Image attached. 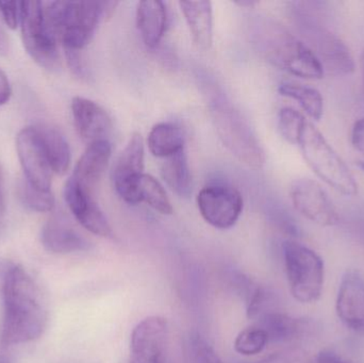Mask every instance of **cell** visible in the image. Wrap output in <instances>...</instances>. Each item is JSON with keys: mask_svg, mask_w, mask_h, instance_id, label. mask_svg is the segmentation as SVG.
I'll use <instances>...</instances> for the list:
<instances>
[{"mask_svg": "<svg viewBox=\"0 0 364 363\" xmlns=\"http://www.w3.org/2000/svg\"><path fill=\"white\" fill-rule=\"evenodd\" d=\"M0 14L9 28L16 29L21 23V2L0 1Z\"/></svg>", "mask_w": 364, "mask_h": 363, "instance_id": "31", "label": "cell"}, {"mask_svg": "<svg viewBox=\"0 0 364 363\" xmlns=\"http://www.w3.org/2000/svg\"><path fill=\"white\" fill-rule=\"evenodd\" d=\"M111 155L112 146L109 140L87 145V149L75 166L72 178L81 187L93 193L102 175L106 172Z\"/></svg>", "mask_w": 364, "mask_h": 363, "instance_id": "18", "label": "cell"}, {"mask_svg": "<svg viewBox=\"0 0 364 363\" xmlns=\"http://www.w3.org/2000/svg\"><path fill=\"white\" fill-rule=\"evenodd\" d=\"M19 197L28 209L36 212H49L55 207L53 192L36 189L26 180L19 187Z\"/></svg>", "mask_w": 364, "mask_h": 363, "instance_id": "29", "label": "cell"}, {"mask_svg": "<svg viewBox=\"0 0 364 363\" xmlns=\"http://www.w3.org/2000/svg\"><path fill=\"white\" fill-rule=\"evenodd\" d=\"M250 40L267 62L289 74L304 79H322L325 70L306 43L269 17L250 21Z\"/></svg>", "mask_w": 364, "mask_h": 363, "instance_id": "2", "label": "cell"}, {"mask_svg": "<svg viewBox=\"0 0 364 363\" xmlns=\"http://www.w3.org/2000/svg\"><path fill=\"white\" fill-rule=\"evenodd\" d=\"M16 151L25 180L36 189L51 191L53 172L36 127H26L16 136Z\"/></svg>", "mask_w": 364, "mask_h": 363, "instance_id": "11", "label": "cell"}, {"mask_svg": "<svg viewBox=\"0 0 364 363\" xmlns=\"http://www.w3.org/2000/svg\"><path fill=\"white\" fill-rule=\"evenodd\" d=\"M336 308L346 327L364 332V281L357 271H348L342 277Z\"/></svg>", "mask_w": 364, "mask_h": 363, "instance_id": "15", "label": "cell"}, {"mask_svg": "<svg viewBox=\"0 0 364 363\" xmlns=\"http://www.w3.org/2000/svg\"><path fill=\"white\" fill-rule=\"evenodd\" d=\"M4 212H6V202H4V170L0 163V224L4 220Z\"/></svg>", "mask_w": 364, "mask_h": 363, "instance_id": "35", "label": "cell"}, {"mask_svg": "<svg viewBox=\"0 0 364 363\" xmlns=\"http://www.w3.org/2000/svg\"><path fill=\"white\" fill-rule=\"evenodd\" d=\"M72 114L79 136L87 145L108 140L112 131V119L97 102L77 96L72 100Z\"/></svg>", "mask_w": 364, "mask_h": 363, "instance_id": "14", "label": "cell"}, {"mask_svg": "<svg viewBox=\"0 0 364 363\" xmlns=\"http://www.w3.org/2000/svg\"><path fill=\"white\" fill-rule=\"evenodd\" d=\"M125 202L132 205L145 202L161 215L173 213L172 202L164 185L155 177L145 173L134 180Z\"/></svg>", "mask_w": 364, "mask_h": 363, "instance_id": "21", "label": "cell"}, {"mask_svg": "<svg viewBox=\"0 0 364 363\" xmlns=\"http://www.w3.org/2000/svg\"><path fill=\"white\" fill-rule=\"evenodd\" d=\"M11 268H12V266H10L9 262L0 261V275H1L2 278H4Z\"/></svg>", "mask_w": 364, "mask_h": 363, "instance_id": "37", "label": "cell"}, {"mask_svg": "<svg viewBox=\"0 0 364 363\" xmlns=\"http://www.w3.org/2000/svg\"><path fill=\"white\" fill-rule=\"evenodd\" d=\"M11 95H12V89H11L10 81L4 70H0V107L9 102Z\"/></svg>", "mask_w": 364, "mask_h": 363, "instance_id": "33", "label": "cell"}, {"mask_svg": "<svg viewBox=\"0 0 364 363\" xmlns=\"http://www.w3.org/2000/svg\"><path fill=\"white\" fill-rule=\"evenodd\" d=\"M358 166L361 168V170L364 172V161H359L358 162Z\"/></svg>", "mask_w": 364, "mask_h": 363, "instance_id": "40", "label": "cell"}, {"mask_svg": "<svg viewBox=\"0 0 364 363\" xmlns=\"http://www.w3.org/2000/svg\"><path fill=\"white\" fill-rule=\"evenodd\" d=\"M34 127L40 136L53 172L57 175L65 174L72 160L70 144L65 136L57 128L49 125H36Z\"/></svg>", "mask_w": 364, "mask_h": 363, "instance_id": "22", "label": "cell"}, {"mask_svg": "<svg viewBox=\"0 0 364 363\" xmlns=\"http://www.w3.org/2000/svg\"><path fill=\"white\" fill-rule=\"evenodd\" d=\"M41 242L49 253L70 254L89 251L91 243L77 232L64 215H53L43 226Z\"/></svg>", "mask_w": 364, "mask_h": 363, "instance_id": "17", "label": "cell"}, {"mask_svg": "<svg viewBox=\"0 0 364 363\" xmlns=\"http://www.w3.org/2000/svg\"><path fill=\"white\" fill-rule=\"evenodd\" d=\"M297 21L301 32L309 40V48L314 51L324 70L333 75H348L355 72L354 58L346 43L325 28L308 12L297 11Z\"/></svg>", "mask_w": 364, "mask_h": 363, "instance_id": "8", "label": "cell"}, {"mask_svg": "<svg viewBox=\"0 0 364 363\" xmlns=\"http://www.w3.org/2000/svg\"><path fill=\"white\" fill-rule=\"evenodd\" d=\"M269 345L267 332L254 325L242 330L235 340V350L243 356H255L260 354Z\"/></svg>", "mask_w": 364, "mask_h": 363, "instance_id": "27", "label": "cell"}, {"mask_svg": "<svg viewBox=\"0 0 364 363\" xmlns=\"http://www.w3.org/2000/svg\"><path fill=\"white\" fill-rule=\"evenodd\" d=\"M360 63H361V72H363V91H364V50L363 51V53H361Z\"/></svg>", "mask_w": 364, "mask_h": 363, "instance_id": "39", "label": "cell"}, {"mask_svg": "<svg viewBox=\"0 0 364 363\" xmlns=\"http://www.w3.org/2000/svg\"><path fill=\"white\" fill-rule=\"evenodd\" d=\"M0 363H4V362H2V360H0Z\"/></svg>", "mask_w": 364, "mask_h": 363, "instance_id": "41", "label": "cell"}, {"mask_svg": "<svg viewBox=\"0 0 364 363\" xmlns=\"http://www.w3.org/2000/svg\"><path fill=\"white\" fill-rule=\"evenodd\" d=\"M64 198L77 221L87 232L102 238L113 236L110 223L94 200L93 193L81 187L72 177L64 188Z\"/></svg>", "mask_w": 364, "mask_h": 363, "instance_id": "13", "label": "cell"}, {"mask_svg": "<svg viewBox=\"0 0 364 363\" xmlns=\"http://www.w3.org/2000/svg\"><path fill=\"white\" fill-rule=\"evenodd\" d=\"M352 144L357 151L364 155V117L357 119L353 126Z\"/></svg>", "mask_w": 364, "mask_h": 363, "instance_id": "32", "label": "cell"}, {"mask_svg": "<svg viewBox=\"0 0 364 363\" xmlns=\"http://www.w3.org/2000/svg\"><path fill=\"white\" fill-rule=\"evenodd\" d=\"M21 36L30 57L46 70L59 64L58 36L45 15L44 2H21Z\"/></svg>", "mask_w": 364, "mask_h": 363, "instance_id": "7", "label": "cell"}, {"mask_svg": "<svg viewBox=\"0 0 364 363\" xmlns=\"http://www.w3.org/2000/svg\"><path fill=\"white\" fill-rule=\"evenodd\" d=\"M278 92L280 95L296 102L310 119L316 121L322 119L324 99L318 90L299 83L282 82L278 87Z\"/></svg>", "mask_w": 364, "mask_h": 363, "instance_id": "26", "label": "cell"}, {"mask_svg": "<svg viewBox=\"0 0 364 363\" xmlns=\"http://www.w3.org/2000/svg\"><path fill=\"white\" fill-rule=\"evenodd\" d=\"M307 121L303 114L292 108H282L278 113L280 134L291 144L297 145Z\"/></svg>", "mask_w": 364, "mask_h": 363, "instance_id": "28", "label": "cell"}, {"mask_svg": "<svg viewBox=\"0 0 364 363\" xmlns=\"http://www.w3.org/2000/svg\"><path fill=\"white\" fill-rule=\"evenodd\" d=\"M290 195L294 208L312 223L324 227L339 223V213L333 200L318 181L296 179L291 185Z\"/></svg>", "mask_w": 364, "mask_h": 363, "instance_id": "10", "label": "cell"}, {"mask_svg": "<svg viewBox=\"0 0 364 363\" xmlns=\"http://www.w3.org/2000/svg\"><path fill=\"white\" fill-rule=\"evenodd\" d=\"M2 298L1 345L12 347L40 338L46 328L48 313L38 286L21 266H12L6 273Z\"/></svg>", "mask_w": 364, "mask_h": 363, "instance_id": "1", "label": "cell"}, {"mask_svg": "<svg viewBox=\"0 0 364 363\" xmlns=\"http://www.w3.org/2000/svg\"><path fill=\"white\" fill-rule=\"evenodd\" d=\"M119 2H44L45 14L61 38L64 49L80 51L91 42L102 19L111 16Z\"/></svg>", "mask_w": 364, "mask_h": 363, "instance_id": "3", "label": "cell"}, {"mask_svg": "<svg viewBox=\"0 0 364 363\" xmlns=\"http://www.w3.org/2000/svg\"><path fill=\"white\" fill-rule=\"evenodd\" d=\"M136 26L144 44L151 49L158 47L168 27V10L164 2L158 0L139 2Z\"/></svg>", "mask_w": 364, "mask_h": 363, "instance_id": "19", "label": "cell"}, {"mask_svg": "<svg viewBox=\"0 0 364 363\" xmlns=\"http://www.w3.org/2000/svg\"><path fill=\"white\" fill-rule=\"evenodd\" d=\"M210 114L216 134L224 146L239 161L261 168L265 153L247 119L226 97L215 95L210 102Z\"/></svg>", "mask_w": 364, "mask_h": 363, "instance_id": "4", "label": "cell"}, {"mask_svg": "<svg viewBox=\"0 0 364 363\" xmlns=\"http://www.w3.org/2000/svg\"><path fill=\"white\" fill-rule=\"evenodd\" d=\"M190 345L194 363H224L213 347L200 335H193Z\"/></svg>", "mask_w": 364, "mask_h": 363, "instance_id": "30", "label": "cell"}, {"mask_svg": "<svg viewBox=\"0 0 364 363\" xmlns=\"http://www.w3.org/2000/svg\"><path fill=\"white\" fill-rule=\"evenodd\" d=\"M161 176L168 188L181 197H188L192 193V175L184 151L164 160Z\"/></svg>", "mask_w": 364, "mask_h": 363, "instance_id": "25", "label": "cell"}, {"mask_svg": "<svg viewBox=\"0 0 364 363\" xmlns=\"http://www.w3.org/2000/svg\"><path fill=\"white\" fill-rule=\"evenodd\" d=\"M147 145L151 155L166 159L184 151L183 131L176 124H157L149 132Z\"/></svg>", "mask_w": 364, "mask_h": 363, "instance_id": "23", "label": "cell"}, {"mask_svg": "<svg viewBox=\"0 0 364 363\" xmlns=\"http://www.w3.org/2000/svg\"><path fill=\"white\" fill-rule=\"evenodd\" d=\"M10 51V43H9L8 36H6V32L2 29L0 26V55H6Z\"/></svg>", "mask_w": 364, "mask_h": 363, "instance_id": "36", "label": "cell"}, {"mask_svg": "<svg viewBox=\"0 0 364 363\" xmlns=\"http://www.w3.org/2000/svg\"><path fill=\"white\" fill-rule=\"evenodd\" d=\"M235 4L240 6H250V8H252L257 2L252 1V0H242V1H235Z\"/></svg>", "mask_w": 364, "mask_h": 363, "instance_id": "38", "label": "cell"}, {"mask_svg": "<svg viewBox=\"0 0 364 363\" xmlns=\"http://www.w3.org/2000/svg\"><path fill=\"white\" fill-rule=\"evenodd\" d=\"M297 145L304 159L321 180L343 195L358 194V183L344 160L309 121Z\"/></svg>", "mask_w": 364, "mask_h": 363, "instance_id": "5", "label": "cell"}, {"mask_svg": "<svg viewBox=\"0 0 364 363\" xmlns=\"http://www.w3.org/2000/svg\"><path fill=\"white\" fill-rule=\"evenodd\" d=\"M316 363H353L335 352L325 350L316 356Z\"/></svg>", "mask_w": 364, "mask_h": 363, "instance_id": "34", "label": "cell"}, {"mask_svg": "<svg viewBox=\"0 0 364 363\" xmlns=\"http://www.w3.org/2000/svg\"><path fill=\"white\" fill-rule=\"evenodd\" d=\"M197 206L208 224L218 229H229L241 217L243 197L235 188L227 183H213L200 190Z\"/></svg>", "mask_w": 364, "mask_h": 363, "instance_id": "9", "label": "cell"}, {"mask_svg": "<svg viewBox=\"0 0 364 363\" xmlns=\"http://www.w3.org/2000/svg\"><path fill=\"white\" fill-rule=\"evenodd\" d=\"M145 146L142 136L134 132L113 168V185L122 200H125L134 180L144 170Z\"/></svg>", "mask_w": 364, "mask_h": 363, "instance_id": "16", "label": "cell"}, {"mask_svg": "<svg viewBox=\"0 0 364 363\" xmlns=\"http://www.w3.org/2000/svg\"><path fill=\"white\" fill-rule=\"evenodd\" d=\"M284 266L291 294L303 304L316 302L324 288V261L309 247L295 242L284 243Z\"/></svg>", "mask_w": 364, "mask_h": 363, "instance_id": "6", "label": "cell"}, {"mask_svg": "<svg viewBox=\"0 0 364 363\" xmlns=\"http://www.w3.org/2000/svg\"><path fill=\"white\" fill-rule=\"evenodd\" d=\"M179 6L188 23L193 42L208 50L213 42V9L210 1H181Z\"/></svg>", "mask_w": 364, "mask_h": 363, "instance_id": "20", "label": "cell"}, {"mask_svg": "<svg viewBox=\"0 0 364 363\" xmlns=\"http://www.w3.org/2000/svg\"><path fill=\"white\" fill-rule=\"evenodd\" d=\"M168 322L161 317L143 320L132 330L130 357L126 363H166Z\"/></svg>", "mask_w": 364, "mask_h": 363, "instance_id": "12", "label": "cell"}, {"mask_svg": "<svg viewBox=\"0 0 364 363\" xmlns=\"http://www.w3.org/2000/svg\"><path fill=\"white\" fill-rule=\"evenodd\" d=\"M256 320V325L267 332L269 342H290L301 335L304 328L301 321L278 311H267Z\"/></svg>", "mask_w": 364, "mask_h": 363, "instance_id": "24", "label": "cell"}]
</instances>
